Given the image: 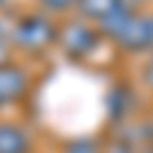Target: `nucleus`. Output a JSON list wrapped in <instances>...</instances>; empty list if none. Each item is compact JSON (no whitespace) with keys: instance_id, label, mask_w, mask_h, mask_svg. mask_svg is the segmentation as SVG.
I'll list each match as a JSON object with an SVG mask.
<instances>
[{"instance_id":"1a4fd4ad","label":"nucleus","mask_w":153,"mask_h":153,"mask_svg":"<svg viewBox=\"0 0 153 153\" xmlns=\"http://www.w3.org/2000/svg\"><path fill=\"white\" fill-rule=\"evenodd\" d=\"M6 55H9V37L3 31V25H0V65L6 61Z\"/></svg>"},{"instance_id":"f03ea898","label":"nucleus","mask_w":153,"mask_h":153,"mask_svg":"<svg viewBox=\"0 0 153 153\" xmlns=\"http://www.w3.org/2000/svg\"><path fill=\"white\" fill-rule=\"evenodd\" d=\"M98 40H101L98 28L83 16L68 19L65 25H58V46L71 58H86V55L98 52Z\"/></svg>"},{"instance_id":"6e6552de","label":"nucleus","mask_w":153,"mask_h":153,"mask_svg":"<svg viewBox=\"0 0 153 153\" xmlns=\"http://www.w3.org/2000/svg\"><path fill=\"white\" fill-rule=\"evenodd\" d=\"M65 153H104L95 141H89V138H83V141H71L65 147Z\"/></svg>"},{"instance_id":"9d476101","label":"nucleus","mask_w":153,"mask_h":153,"mask_svg":"<svg viewBox=\"0 0 153 153\" xmlns=\"http://www.w3.org/2000/svg\"><path fill=\"white\" fill-rule=\"evenodd\" d=\"M144 83H147V86L153 89V58L147 61V68H144Z\"/></svg>"},{"instance_id":"f257e3e1","label":"nucleus","mask_w":153,"mask_h":153,"mask_svg":"<svg viewBox=\"0 0 153 153\" xmlns=\"http://www.w3.org/2000/svg\"><path fill=\"white\" fill-rule=\"evenodd\" d=\"M12 43L25 52H43V49L58 43V25L52 16H25L16 28H12Z\"/></svg>"},{"instance_id":"423d86ee","label":"nucleus","mask_w":153,"mask_h":153,"mask_svg":"<svg viewBox=\"0 0 153 153\" xmlns=\"http://www.w3.org/2000/svg\"><path fill=\"white\" fill-rule=\"evenodd\" d=\"M117 3V0H76V9H80V16L83 19H89V22H98L101 16H104V12Z\"/></svg>"},{"instance_id":"0eeeda50","label":"nucleus","mask_w":153,"mask_h":153,"mask_svg":"<svg viewBox=\"0 0 153 153\" xmlns=\"http://www.w3.org/2000/svg\"><path fill=\"white\" fill-rule=\"evenodd\" d=\"M40 6L46 9V16H58V12H71L76 0H40Z\"/></svg>"},{"instance_id":"9b49d317","label":"nucleus","mask_w":153,"mask_h":153,"mask_svg":"<svg viewBox=\"0 0 153 153\" xmlns=\"http://www.w3.org/2000/svg\"><path fill=\"white\" fill-rule=\"evenodd\" d=\"M141 153H153V147H147V150H141Z\"/></svg>"},{"instance_id":"20e7f679","label":"nucleus","mask_w":153,"mask_h":153,"mask_svg":"<svg viewBox=\"0 0 153 153\" xmlns=\"http://www.w3.org/2000/svg\"><path fill=\"white\" fill-rule=\"evenodd\" d=\"M28 86H31V80L25 74V68L12 65V61H3L0 65V110L16 104V101H22L25 92H28Z\"/></svg>"},{"instance_id":"7ed1b4c3","label":"nucleus","mask_w":153,"mask_h":153,"mask_svg":"<svg viewBox=\"0 0 153 153\" xmlns=\"http://www.w3.org/2000/svg\"><path fill=\"white\" fill-rule=\"evenodd\" d=\"M117 46L126 49V52H135V55L153 52V12H147V9L138 12L132 25L126 28V34L117 40Z\"/></svg>"},{"instance_id":"39448f33","label":"nucleus","mask_w":153,"mask_h":153,"mask_svg":"<svg viewBox=\"0 0 153 153\" xmlns=\"http://www.w3.org/2000/svg\"><path fill=\"white\" fill-rule=\"evenodd\" d=\"M0 153H34L28 129L12 120H0Z\"/></svg>"}]
</instances>
